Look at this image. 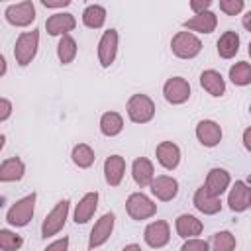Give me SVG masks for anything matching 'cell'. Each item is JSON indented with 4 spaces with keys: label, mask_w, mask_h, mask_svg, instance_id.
Segmentation results:
<instances>
[{
    "label": "cell",
    "mask_w": 251,
    "mask_h": 251,
    "mask_svg": "<svg viewBox=\"0 0 251 251\" xmlns=\"http://www.w3.org/2000/svg\"><path fill=\"white\" fill-rule=\"evenodd\" d=\"M35 198H37V194L31 192V194L20 198L18 202H14L12 208L6 212V222L10 226H16V227L27 226L29 220L33 218V212H35Z\"/></svg>",
    "instance_id": "1"
},
{
    "label": "cell",
    "mask_w": 251,
    "mask_h": 251,
    "mask_svg": "<svg viewBox=\"0 0 251 251\" xmlns=\"http://www.w3.org/2000/svg\"><path fill=\"white\" fill-rule=\"evenodd\" d=\"M37 45H39V31H37V29L20 33V37L16 39V47H14L16 63H18L20 67L29 65V63L33 61L35 53H37Z\"/></svg>",
    "instance_id": "2"
},
{
    "label": "cell",
    "mask_w": 251,
    "mask_h": 251,
    "mask_svg": "<svg viewBox=\"0 0 251 251\" xmlns=\"http://www.w3.org/2000/svg\"><path fill=\"white\" fill-rule=\"evenodd\" d=\"M126 110L133 124H147L155 116V104L147 94H133L127 100Z\"/></svg>",
    "instance_id": "3"
},
{
    "label": "cell",
    "mask_w": 251,
    "mask_h": 251,
    "mask_svg": "<svg viewBox=\"0 0 251 251\" xmlns=\"http://www.w3.org/2000/svg\"><path fill=\"white\" fill-rule=\"evenodd\" d=\"M67 216H69V200L65 198V200H59L55 204V208L45 216V220L41 224V237L47 239V237L57 235L67 222Z\"/></svg>",
    "instance_id": "4"
},
{
    "label": "cell",
    "mask_w": 251,
    "mask_h": 251,
    "mask_svg": "<svg viewBox=\"0 0 251 251\" xmlns=\"http://www.w3.org/2000/svg\"><path fill=\"white\" fill-rule=\"evenodd\" d=\"M171 49L178 59H192L202 51V41L190 31H178L171 39Z\"/></svg>",
    "instance_id": "5"
},
{
    "label": "cell",
    "mask_w": 251,
    "mask_h": 251,
    "mask_svg": "<svg viewBox=\"0 0 251 251\" xmlns=\"http://www.w3.org/2000/svg\"><path fill=\"white\" fill-rule=\"evenodd\" d=\"M126 210H127L131 220L141 222V220H147V218L155 216L157 204H153V200L149 196H145L143 192H133L126 200Z\"/></svg>",
    "instance_id": "6"
},
{
    "label": "cell",
    "mask_w": 251,
    "mask_h": 251,
    "mask_svg": "<svg viewBox=\"0 0 251 251\" xmlns=\"http://www.w3.org/2000/svg\"><path fill=\"white\" fill-rule=\"evenodd\" d=\"M4 16H6V22L8 24H12L16 27H25V25H29L35 20L33 2L31 0H25V2H20V4H12V6L6 8Z\"/></svg>",
    "instance_id": "7"
},
{
    "label": "cell",
    "mask_w": 251,
    "mask_h": 251,
    "mask_svg": "<svg viewBox=\"0 0 251 251\" xmlns=\"http://www.w3.org/2000/svg\"><path fill=\"white\" fill-rule=\"evenodd\" d=\"M163 94L169 104H184L190 98V84L182 76H173L165 82Z\"/></svg>",
    "instance_id": "8"
},
{
    "label": "cell",
    "mask_w": 251,
    "mask_h": 251,
    "mask_svg": "<svg viewBox=\"0 0 251 251\" xmlns=\"http://www.w3.org/2000/svg\"><path fill=\"white\" fill-rule=\"evenodd\" d=\"M114 220L116 216L112 212H106L96 224L94 227L90 229V239H88V249H94V247H100L106 243V239L112 235V229H114Z\"/></svg>",
    "instance_id": "9"
},
{
    "label": "cell",
    "mask_w": 251,
    "mask_h": 251,
    "mask_svg": "<svg viewBox=\"0 0 251 251\" xmlns=\"http://www.w3.org/2000/svg\"><path fill=\"white\" fill-rule=\"evenodd\" d=\"M118 53V31L116 29H108L102 33L100 41H98V61L102 67H110L116 59Z\"/></svg>",
    "instance_id": "10"
},
{
    "label": "cell",
    "mask_w": 251,
    "mask_h": 251,
    "mask_svg": "<svg viewBox=\"0 0 251 251\" xmlns=\"http://www.w3.org/2000/svg\"><path fill=\"white\" fill-rule=\"evenodd\" d=\"M145 243L153 249H161L169 243L171 239V229H169V224L163 222V220H157V222H151L147 227H145Z\"/></svg>",
    "instance_id": "11"
},
{
    "label": "cell",
    "mask_w": 251,
    "mask_h": 251,
    "mask_svg": "<svg viewBox=\"0 0 251 251\" xmlns=\"http://www.w3.org/2000/svg\"><path fill=\"white\" fill-rule=\"evenodd\" d=\"M227 204L231 212H245L251 206V188L243 180H237L227 194Z\"/></svg>",
    "instance_id": "12"
},
{
    "label": "cell",
    "mask_w": 251,
    "mask_h": 251,
    "mask_svg": "<svg viewBox=\"0 0 251 251\" xmlns=\"http://www.w3.org/2000/svg\"><path fill=\"white\" fill-rule=\"evenodd\" d=\"M196 137L204 147H216L222 141V127L214 120H202L196 126Z\"/></svg>",
    "instance_id": "13"
},
{
    "label": "cell",
    "mask_w": 251,
    "mask_h": 251,
    "mask_svg": "<svg viewBox=\"0 0 251 251\" xmlns=\"http://www.w3.org/2000/svg\"><path fill=\"white\" fill-rule=\"evenodd\" d=\"M75 25H76L75 16H73V14H67V12H63V14H53V16H49L47 22H45V29H47L49 35H65V33L73 31Z\"/></svg>",
    "instance_id": "14"
},
{
    "label": "cell",
    "mask_w": 251,
    "mask_h": 251,
    "mask_svg": "<svg viewBox=\"0 0 251 251\" xmlns=\"http://www.w3.org/2000/svg\"><path fill=\"white\" fill-rule=\"evenodd\" d=\"M151 192H153L159 200L169 202V200H173V198L178 194V182H176V178H173V176L161 175V176L153 178V182H151Z\"/></svg>",
    "instance_id": "15"
},
{
    "label": "cell",
    "mask_w": 251,
    "mask_h": 251,
    "mask_svg": "<svg viewBox=\"0 0 251 251\" xmlns=\"http://www.w3.org/2000/svg\"><path fill=\"white\" fill-rule=\"evenodd\" d=\"M194 206L198 212L206 214V216H214L222 210V200L220 196H214L206 190V186H200L196 192H194Z\"/></svg>",
    "instance_id": "16"
},
{
    "label": "cell",
    "mask_w": 251,
    "mask_h": 251,
    "mask_svg": "<svg viewBox=\"0 0 251 251\" xmlns=\"http://www.w3.org/2000/svg\"><path fill=\"white\" fill-rule=\"evenodd\" d=\"M229 182H231L229 173H227L226 169H218V167H216V169H212V171L208 173L204 186H206V190H208L210 194L222 196V194L226 192V188L229 186Z\"/></svg>",
    "instance_id": "17"
},
{
    "label": "cell",
    "mask_w": 251,
    "mask_h": 251,
    "mask_svg": "<svg viewBox=\"0 0 251 251\" xmlns=\"http://www.w3.org/2000/svg\"><path fill=\"white\" fill-rule=\"evenodd\" d=\"M182 25H184L188 31H198V33H212V31L216 29V25H218V18H216V14H214V12L206 10V12L198 14V16H194V18L186 20Z\"/></svg>",
    "instance_id": "18"
},
{
    "label": "cell",
    "mask_w": 251,
    "mask_h": 251,
    "mask_svg": "<svg viewBox=\"0 0 251 251\" xmlns=\"http://www.w3.org/2000/svg\"><path fill=\"white\" fill-rule=\"evenodd\" d=\"M155 155H157V161L169 171H173L180 161V149L173 141H161L155 149Z\"/></svg>",
    "instance_id": "19"
},
{
    "label": "cell",
    "mask_w": 251,
    "mask_h": 251,
    "mask_svg": "<svg viewBox=\"0 0 251 251\" xmlns=\"http://www.w3.org/2000/svg\"><path fill=\"white\" fill-rule=\"evenodd\" d=\"M124 171H126V161L122 155H110L104 161V178L110 186H118L122 182Z\"/></svg>",
    "instance_id": "20"
},
{
    "label": "cell",
    "mask_w": 251,
    "mask_h": 251,
    "mask_svg": "<svg viewBox=\"0 0 251 251\" xmlns=\"http://www.w3.org/2000/svg\"><path fill=\"white\" fill-rule=\"evenodd\" d=\"M153 173H155L153 171V163L149 159H145V157H137L133 161V165H131V176H133L135 184L141 186V188L143 186H151V182L155 178Z\"/></svg>",
    "instance_id": "21"
},
{
    "label": "cell",
    "mask_w": 251,
    "mask_h": 251,
    "mask_svg": "<svg viewBox=\"0 0 251 251\" xmlns=\"http://www.w3.org/2000/svg\"><path fill=\"white\" fill-rule=\"evenodd\" d=\"M175 227H176V233L182 237V239H190V237H198L202 233V222L192 216V214H180L175 222Z\"/></svg>",
    "instance_id": "22"
},
{
    "label": "cell",
    "mask_w": 251,
    "mask_h": 251,
    "mask_svg": "<svg viewBox=\"0 0 251 251\" xmlns=\"http://www.w3.org/2000/svg\"><path fill=\"white\" fill-rule=\"evenodd\" d=\"M98 208V192H86L75 208V224H86Z\"/></svg>",
    "instance_id": "23"
},
{
    "label": "cell",
    "mask_w": 251,
    "mask_h": 251,
    "mask_svg": "<svg viewBox=\"0 0 251 251\" xmlns=\"http://www.w3.org/2000/svg\"><path fill=\"white\" fill-rule=\"evenodd\" d=\"M24 173H25V165L20 157L4 159L0 165V180L2 182H16L24 176Z\"/></svg>",
    "instance_id": "24"
},
{
    "label": "cell",
    "mask_w": 251,
    "mask_h": 251,
    "mask_svg": "<svg viewBox=\"0 0 251 251\" xmlns=\"http://www.w3.org/2000/svg\"><path fill=\"white\" fill-rule=\"evenodd\" d=\"M200 84L212 96H222L226 92V82H224L222 75L218 71H214V69H208V71H204L200 75Z\"/></svg>",
    "instance_id": "25"
},
{
    "label": "cell",
    "mask_w": 251,
    "mask_h": 251,
    "mask_svg": "<svg viewBox=\"0 0 251 251\" xmlns=\"http://www.w3.org/2000/svg\"><path fill=\"white\" fill-rule=\"evenodd\" d=\"M216 45H218V55L222 59H231L239 51V35L235 31L227 29V31H224L220 35V39H218Z\"/></svg>",
    "instance_id": "26"
},
{
    "label": "cell",
    "mask_w": 251,
    "mask_h": 251,
    "mask_svg": "<svg viewBox=\"0 0 251 251\" xmlns=\"http://www.w3.org/2000/svg\"><path fill=\"white\" fill-rule=\"evenodd\" d=\"M124 129V120L118 112H106L102 114L100 118V131L106 135V137H114L118 133H122Z\"/></svg>",
    "instance_id": "27"
},
{
    "label": "cell",
    "mask_w": 251,
    "mask_h": 251,
    "mask_svg": "<svg viewBox=\"0 0 251 251\" xmlns=\"http://www.w3.org/2000/svg\"><path fill=\"white\" fill-rule=\"evenodd\" d=\"M106 22V10L104 6H98V4H92V6H86L84 12H82V24L90 29H98L102 27Z\"/></svg>",
    "instance_id": "28"
},
{
    "label": "cell",
    "mask_w": 251,
    "mask_h": 251,
    "mask_svg": "<svg viewBox=\"0 0 251 251\" xmlns=\"http://www.w3.org/2000/svg\"><path fill=\"white\" fill-rule=\"evenodd\" d=\"M57 57H59V61L63 65H69V63L75 61V57H76V41L69 33L61 35L59 45H57Z\"/></svg>",
    "instance_id": "29"
},
{
    "label": "cell",
    "mask_w": 251,
    "mask_h": 251,
    "mask_svg": "<svg viewBox=\"0 0 251 251\" xmlns=\"http://www.w3.org/2000/svg\"><path fill=\"white\" fill-rule=\"evenodd\" d=\"M71 157H73V163H75L76 167H80V169H88V167L94 163V159H96L92 147L86 145V143H78V145H75Z\"/></svg>",
    "instance_id": "30"
},
{
    "label": "cell",
    "mask_w": 251,
    "mask_h": 251,
    "mask_svg": "<svg viewBox=\"0 0 251 251\" xmlns=\"http://www.w3.org/2000/svg\"><path fill=\"white\" fill-rule=\"evenodd\" d=\"M229 78H231V82L237 84V86H247V84H251V65L245 63V61L235 63V65L229 69Z\"/></svg>",
    "instance_id": "31"
},
{
    "label": "cell",
    "mask_w": 251,
    "mask_h": 251,
    "mask_svg": "<svg viewBox=\"0 0 251 251\" xmlns=\"http://www.w3.org/2000/svg\"><path fill=\"white\" fill-rule=\"evenodd\" d=\"M210 247L216 251H231V249H235V237L229 231H218L212 235Z\"/></svg>",
    "instance_id": "32"
},
{
    "label": "cell",
    "mask_w": 251,
    "mask_h": 251,
    "mask_svg": "<svg viewBox=\"0 0 251 251\" xmlns=\"http://www.w3.org/2000/svg\"><path fill=\"white\" fill-rule=\"evenodd\" d=\"M22 245H24V239L18 233H14L10 229H0V249H4V251H16Z\"/></svg>",
    "instance_id": "33"
},
{
    "label": "cell",
    "mask_w": 251,
    "mask_h": 251,
    "mask_svg": "<svg viewBox=\"0 0 251 251\" xmlns=\"http://www.w3.org/2000/svg\"><path fill=\"white\" fill-rule=\"evenodd\" d=\"M245 0H220V10L227 16H237L243 10Z\"/></svg>",
    "instance_id": "34"
},
{
    "label": "cell",
    "mask_w": 251,
    "mask_h": 251,
    "mask_svg": "<svg viewBox=\"0 0 251 251\" xmlns=\"http://www.w3.org/2000/svg\"><path fill=\"white\" fill-rule=\"evenodd\" d=\"M196 249L198 251H206V249H210V243L204 241V239H198V237H190L182 245V251H196Z\"/></svg>",
    "instance_id": "35"
},
{
    "label": "cell",
    "mask_w": 251,
    "mask_h": 251,
    "mask_svg": "<svg viewBox=\"0 0 251 251\" xmlns=\"http://www.w3.org/2000/svg\"><path fill=\"white\" fill-rule=\"evenodd\" d=\"M212 2L214 0H190V8H192V12L202 14V12H206L212 6Z\"/></svg>",
    "instance_id": "36"
},
{
    "label": "cell",
    "mask_w": 251,
    "mask_h": 251,
    "mask_svg": "<svg viewBox=\"0 0 251 251\" xmlns=\"http://www.w3.org/2000/svg\"><path fill=\"white\" fill-rule=\"evenodd\" d=\"M12 114V102L8 98H2L0 100V122H6Z\"/></svg>",
    "instance_id": "37"
},
{
    "label": "cell",
    "mask_w": 251,
    "mask_h": 251,
    "mask_svg": "<svg viewBox=\"0 0 251 251\" xmlns=\"http://www.w3.org/2000/svg\"><path fill=\"white\" fill-rule=\"evenodd\" d=\"M73 0H41V4L45 6V8H65V6H69Z\"/></svg>",
    "instance_id": "38"
},
{
    "label": "cell",
    "mask_w": 251,
    "mask_h": 251,
    "mask_svg": "<svg viewBox=\"0 0 251 251\" xmlns=\"http://www.w3.org/2000/svg\"><path fill=\"white\" fill-rule=\"evenodd\" d=\"M67 247H69V239H67V237L57 239V241H53V243H49V245H47V249H49V251H53V249H67Z\"/></svg>",
    "instance_id": "39"
},
{
    "label": "cell",
    "mask_w": 251,
    "mask_h": 251,
    "mask_svg": "<svg viewBox=\"0 0 251 251\" xmlns=\"http://www.w3.org/2000/svg\"><path fill=\"white\" fill-rule=\"evenodd\" d=\"M243 145H245V149L251 153V127H247V129L243 131Z\"/></svg>",
    "instance_id": "40"
},
{
    "label": "cell",
    "mask_w": 251,
    "mask_h": 251,
    "mask_svg": "<svg viewBox=\"0 0 251 251\" xmlns=\"http://www.w3.org/2000/svg\"><path fill=\"white\" fill-rule=\"evenodd\" d=\"M241 24H243V27H245L247 31H251V12H247V14L243 16V20H241Z\"/></svg>",
    "instance_id": "41"
},
{
    "label": "cell",
    "mask_w": 251,
    "mask_h": 251,
    "mask_svg": "<svg viewBox=\"0 0 251 251\" xmlns=\"http://www.w3.org/2000/svg\"><path fill=\"white\" fill-rule=\"evenodd\" d=\"M126 249H139V245H137V243H129V245L124 247V251H126Z\"/></svg>",
    "instance_id": "42"
},
{
    "label": "cell",
    "mask_w": 251,
    "mask_h": 251,
    "mask_svg": "<svg viewBox=\"0 0 251 251\" xmlns=\"http://www.w3.org/2000/svg\"><path fill=\"white\" fill-rule=\"evenodd\" d=\"M249 55H251V41H249Z\"/></svg>",
    "instance_id": "43"
},
{
    "label": "cell",
    "mask_w": 251,
    "mask_h": 251,
    "mask_svg": "<svg viewBox=\"0 0 251 251\" xmlns=\"http://www.w3.org/2000/svg\"><path fill=\"white\" fill-rule=\"evenodd\" d=\"M249 112H251V106H249Z\"/></svg>",
    "instance_id": "44"
}]
</instances>
